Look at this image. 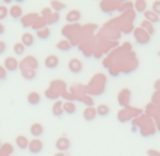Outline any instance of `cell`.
<instances>
[{"instance_id": "cell-1", "label": "cell", "mask_w": 160, "mask_h": 156, "mask_svg": "<svg viewBox=\"0 0 160 156\" xmlns=\"http://www.w3.org/2000/svg\"><path fill=\"white\" fill-rule=\"evenodd\" d=\"M44 65H45V68H48V70H55L58 65H60V58H58L57 55H52V54L48 55L44 61Z\"/></svg>"}, {"instance_id": "cell-2", "label": "cell", "mask_w": 160, "mask_h": 156, "mask_svg": "<svg viewBox=\"0 0 160 156\" xmlns=\"http://www.w3.org/2000/svg\"><path fill=\"white\" fill-rule=\"evenodd\" d=\"M17 68H18V61L14 57H7L4 60V70H7L10 72H14L17 71Z\"/></svg>"}, {"instance_id": "cell-3", "label": "cell", "mask_w": 160, "mask_h": 156, "mask_svg": "<svg viewBox=\"0 0 160 156\" xmlns=\"http://www.w3.org/2000/svg\"><path fill=\"white\" fill-rule=\"evenodd\" d=\"M28 150H30L33 155H38L40 152L42 150V142L40 139H33L28 145Z\"/></svg>"}, {"instance_id": "cell-4", "label": "cell", "mask_w": 160, "mask_h": 156, "mask_svg": "<svg viewBox=\"0 0 160 156\" xmlns=\"http://www.w3.org/2000/svg\"><path fill=\"white\" fill-rule=\"evenodd\" d=\"M55 148L60 150L61 153L62 152H67V150L71 148V142L68 141L67 138H60L57 142H55Z\"/></svg>"}, {"instance_id": "cell-5", "label": "cell", "mask_w": 160, "mask_h": 156, "mask_svg": "<svg viewBox=\"0 0 160 156\" xmlns=\"http://www.w3.org/2000/svg\"><path fill=\"white\" fill-rule=\"evenodd\" d=\"M68 68H70V71L72 72V74H79V72L82 71V63L79 60H77V58H72V60L68 63Z\"/></svg>"}, {"instance_id": "cell-6", "label": "cell", "mask_w": 160, "mask_h": 156, "mask_svg": "<svg viewBox=\"0 0 160 156\" xmlns=\"http://www.w3.org/2000/svg\"><path fill=\"white\" fill-rule=\"evenodd\" d=\"M97 117H98V112H97V109L95 108H92V107L85 108V111H84V119L85 121L91 122V121H94Z\"/></svg>"}, {"instance_id": "cell-7", "label": "cell", "mask_w": 160, "mask_h": 156, "mask_svg": "<svg viewBox=\"0 0 160 156\" xmlns=\"http://www.w3.org/2000/svg\"><path fill=\"white\" fill-rule=\"evenodd\" d=\"M16 145H17V148L18 149H21V150H26V149H28V145H30V142H28V139L26 138V136H17L16 138Z\"/></svg>"}, {"instance_id": "cell-8", "label": "cell", "mask_w": 160, "mask_h": 156, "mask_svg": "<svg viewBox=\"0 0 160 156\" xmlns=\"http://www.w3.org/2000/svg\"><path fill=\"white\" fill-rule=\"evenodd\" d=\"M27 102L30 105L37 107V105H40V102H41V96H40V94H37V92H30L27 96Z\"/></svg>"}, {"instance_id": "cell-9", "label": "cell", "mask_w": 160, "mask_h": 156, "mask_svg": "<svg viewBox=\"0 0 160 156\" xmlns=\"http://www.w3.org/2000/svg\"><path fill=\"white\" fill-rule=\"evenodd\" d=\"M9 14L12 16V18L18 20V18H21V16H23V10H21V7L18 6V4H16V6H12V9L9 10Z\"/></svg>"}, {"instance_id": "cell-10", "label": "cell", "mask_w": 160, "mask_h": 156, "mask_svg": "<svg viewBox=\"0 0 160 156\" xmlns=\"http://www.w3.org/2000/svg\"><path fill=\"white\" fill-rule=\"evenodd\" d=\"M30 132L33 136H36V138H38V136H41L42 133H44V128H42L41 123H33L30 128Z\"/></svg>"}, {"instance_id": "cell-11", "label": "cell", "mask_w": 160, "mask_h": 156, "mask_svg": "<svg viewBox=\"0 0 160 156\" xmlns=\"http://www.w3.org/2000/svg\"><path fill=\"white\" fill-rule=\"evenodd\" d=\"M52 115L57 118H61V115L64 114V104L62 102H55L54 105H52Z\"/></svg>"}, {"instance_id": "cell-12", "label": "cell", "mask_w": 160, "mask_h": 156, "mask_svg": "<svg viewBox=\"0 0 160 156\" xmlns=\"http://www.w3.org/2000/svg\"><path fill=\"white\" fill-rule=\"evenodd\" d=\"M21 43L24 44V47H33L34 45V36L30 34V33L23 34V37H21Z\"/></svg>"}, {"instance_id": "cell-13", "label": "cell", "mask_w": 160, "mask_h": 156, "mask_svg": "<svg viewBox=\"0 0 160 156\" xmlns=\"http://www.w3.org/2000/svg\"><path fill=\"white\" fill-rule=\"evenodd\" d=\"M37 20V16L36 14H28L26 17L21 18V23H23V27H31L33 23Z\"/></svg>"}, {"instance_id": "cell-14", "label": "cell", "mask_w": 160, "mask_h": 156, "mask_svg": "<svg viewBox=\"0 0 160 156\" xmlns=\"http://www.w3.org/2000/svg\"><path fill=\"white\" fill-rule=\"evenodd\" d=\"M64 112L68 115H74L77 112V105L74 102H65L64 104Z\"/></svg>"}, {"instance_id": "cell-15", "label": "cell", "mask_w": 160, "mask_h": 156, "mask_svg": "<svg viewBox=\"0 0 160 156\" xmlns=\"http://www.w3.org/2000/svg\"><path fill=\"white\" fill-rule=\"evenodd\" d=\"M50 36H51V30H50L48 27H44V29H41V30L37 31V37L41 39V40H48Z\"/></svg>"}, {"instance_id": "cell-16", "label": "cell", "mask_w": 160, "mask_h": 156, "mask_svg": "<svg viewBox=\"0 0 160 156\" xmlns=\"http://www.w3.org/2000/svg\"><path fill=\"white\" fill-rule=\"evenodd\" d=\"M57 48L62 53H67V51L71 50V44L68 43V40H61V41L57 43Z\"/></svg>"}, {"instance_id": "cell-17", "label": "cell", "mask_w": 160, "mask_h": 156, "mask_svg": "<svg viewBox=\"0 0 160 156\" xmlns=\"http://www.w3.org/2000/svg\"><path fill=\"white\" fill-rule=\"evenodd\" d=\"M145 17H146V20L150 21L152 24H153V23H159V16H157L153 10H152V12L146 10V12H145Z\"/></svg>"}, {"instance_id": "cell-18", "label": "cell", "mask_w": 160, "mask_h": 156, "mask_svg": "<svg viewBox=\"0 0 160 156\" xmlns=\"http://www.w3.org/2000/svg\"><path fill=\"white\" fill-rule=\"evenodd\" d=\"M79 18H81V13H79L78 10H71V12L67 14V21H70V23L79 20Z\"/></svg>"}, {"instance_id": "cell-19", "label": "cell", "mask_w": 160, "mask_h": 156, "mask_svg": "<svg viewBox=\"0 0 160 156\" xmlns=\"http://www.w3.org/2000/svg\"><path fill=\"white\" fill-rule=\"evenodd\" d=\"M97 112H98V117H108L109 114H111V109H109L108 105H99L97 108Z\"/></svg>"}, {"instance_id": "cell-20", "label": "cell", "mask_w": 160, "mask_h": 156, "mask_svg": "<svg viewBox=\"0 0 160 156\" xmlns=\"http://www.w3.org/2000/svg\"><path fill=\"white\" fill-rule=\"evenodd\" d=\"M13 50H14V54L16 55H23V54H24V51H26V47H24V44H23V43H16Z\"/></svg>"}, {"instance_id": "cell-21", "label": "cell", "mask_w": 160, "mask_h": 156, "mask_svg": "<svg viewBox=\"0 0 160 156\" xmlns=\"http://www.w3.org/2000/svg\"><path fill=\"white\" fill-rule=\"evenodd\" d=\"M65 4L64 3H61V2H51V9L54 10V12H61V10H64L65 9Z\"/></svg>"}, {"instance_id": "cell-22", "label": "cell", "mask_w": 160, "mask_h": 156, "mask_svg": "<svg viewBox=\"0 0 160 156\" xmlns=\"http://www.w3.org/2000/svg\"><path fill=\"white\" fill-rule=\"evenodd\" d=\"M142 29H143V30H148L149 31V36L154 34V29L152 27V23H150V21H148V20L143 21V23H142Z\"/></svg>"}, {"instance_id": "cell-23", "label": "cell", "mask_w": 160, "mask_h": 156, "mask_svg": "<svg viewBox=\"0 0 160 156\" xmlns=\"http://www.w3.org/2000/svg\"><path fill=\"white\" fill-rule=\"evenodd\" d=\"M23 77L27 78V80H33V78H36V71H34V70H27V71H23Z\"/></svg>"}, {"instance_id": "cell-24", "label": "cell", "mask_w": 160, "mask_h": 156, "mask_svg": "<svg viewBox=\"0 0 160 156\" xmlns=\"http://www.w3.org/2000/svg\"><path fill=\"white\" fill-rule=\"evenodd\" d=\"M135 7H136V10H138V12H140V13H145L146 12V3H145V2H136Z\"/></svg>"}, {"instance_id": "cell-25", "label": "cell", "mask_w": 160, "mask_h": 156, "mask_svg": "<svg viewBox=\"0 0 160 156\" xmlns=\"http://www.w3.org/2000/svg\"><path fill=\"white\" fill-rule=\"evenodd\" d=\"M7 16H9V10L6 9V6H0V21H3Z\"/></svg>"}, {"instance_id": "cell-26", "label": "cell", "mask_w": 160, "mask_h": 156, "mask_svg": "<svg viewBox=\"0 0 160 156\" xmlns=\"http://www.w3.org/2000/svg\"><path fill=\"white\" fill-rule=\"evenodd\" d=\"M60 20V14L58 13H54V14H51V18L48 20V23L47 24H52V23H55V21H58Z\"/></svg>"}, {"instance_id": "cell-27", "label": "cell", "mask_w": 160, "mask_h": 156, "mask_svg": "<svg viewBox=\"0 0 160 156\" xmlns=\"http://www.w3.org/2000/svg\"><path fill=\"white\" fill-rule=\"evenodd\" d=\"M7 51V44L4 41H0V55H3Z\"/></svg>"}, {"instance_id": "cell-28", "label": "cell", "mask_w": 160, "mask_h": 156, "mask_svg": "<svg viewBox=\"0 0 160 156\" xmlns=\"http://www.w3.org/2000/svg\"><path fill=\"white\" fill-rule=\"evenodd\" d=\"M153 12L157 16H160V2H154L153 3Z\"/></svg>"}, {"instance_id": "cell-29", "label": "cell", "mask_w": 160, "mask_h": 156, "mask_svg": "<svg viewBox=\"0 0 160 156\" xmlns=\"http://www.w3.org/2000/svg\"><path fill=\"white\" fill-rule=\"evenodd\" d=\"M50 13H51V10H50V9H44V10H42V16H44V17L47 18V20H48L50 16H51Z\"/></svg>"}, {"instance_id": "cell-30", "label": "cell", "mask_w": 160, "mask_h": 156, "mask_svg": "<svg viewBox=\"0 0 160 156\" xmlns=\"http://www.w3.org/2000/svg\"><path fill=\"white\" fill-rule=\"evenodd\" d=\"M148 156H160V153L157 152V150L150 149V150H148Z\"/></svg>"}, {"instance_id": "cell-31", "label": "cell", "mask_w": 160, "mask_h": 156, "mask_svg": "<svg viewBox=\"0 0 160 156\" xmlns=\"http://www.w3.org/2000/svg\"><path fill=\"white\" fill-rule=\"evenodd\" d=\"M3 149L6 150L7 153H13V146H10V145H4V146H3Z\"/></svg>"}, {"instance_id": "cell-32", "label": "cell", "mask_w": 160, "mask_h": 156, "mask_svg": "<svg viewBox=\"0 0 160 156\" xmlns=\"http://www.w3.org/2000/svg\"><path fill=\"white\" fill-rule=\"evenodd\" d=\"M4 33H6V29H4V26H3V24L0 23V37L3 36Z\"/></svg>"}, {"instance_id": "cell-33", "label": "cell", "mask_w": 160, "mask_h": 156, "mask_svg": "<svg viewBox=\"0 0 160 156\" xmlns=\"http://www.w3.org/2000/svg\"><path fill=\"white\" fill-rule=\"evenodd\" d=\"M55 156H64V153H61V152H60V153H57Z\"/></svg>"}]
</instances>
